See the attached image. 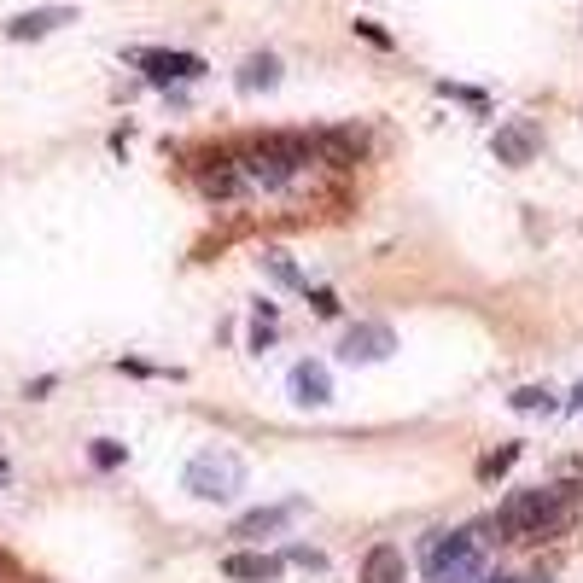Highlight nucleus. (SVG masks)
Returning <instances> with one entry per match:
<instances>
[{"label":"nucleus","mask_w":583,"mask_h":583,"mask_svg":"<svg viewBox=\"0 0 583 583\" xmlns=\"http://www.w3.org/2000/svg\"><path fill=\"white\" fill-rule=\"evenodd\" d=\"M572 525V502H566V490L549 484V490H519L502 502V514H496V537L502 543H543L554 531H566Z\"/></svg>","instance_id":"nucleus-1"},{"label":"nucleus","mask_w":583,"mask_h":583,"mask_svg":"<svg viewBox=\"0 0 583 583\" xmlns=\"http://www.w3.org/2000/svg\"><path fill=\"white\" fill-rule=\"evenodd\" d=\"M240 484H245V461L234 449H205V455L187 461V490L199 502H228Z\"/></svg>","instance_id":"nucleus-2"},{"label":"nucleus","mask_w":583,"mask_h":583,"mask_svg":"<svg viewBox=\"0 0 583 583\" xmlns=\"http://www.w3.org/2000/svg\"><path fill=\"white\" fill-rule=\"evenodd\" d=\"M135 65L146 70L152 88H175V82H199L205 76V59L199 53H175V47H152V53H135Z\"/></svg>","instance_id":"nucleus-3"},{"label":"nucleus","mask_w":583,"mask_h":583,"mask_svg":"<svg viewBox=\"0 0 583 583\" xmlns=\"http://www.w3.org/2000/svg\"><path fill=\"white\" fill-rule=\"evenodd\" d=\"M490 152H496V164H508V170H525V164H537V152H543V135H537V123H502L496 135H490Z\"/></svg>","instance_id":"nucleus-4"},{"label":"nucleus","mask_w":583,"mask_h":583,"mask_svg":"<svg viewBox=\"0 0 583 583\" xmlns=\"http://www.w3.org/2000/svg\"><path fill=\"white\" fill-rule=\"evenodd\" d=\"M391 350H397V333L385 321H356L339 344V362H385Z\"/></svg>","instance_id":"nucleus-5"},{"label":"nucleus","mask_w":583,"mask_h":583,"mask_svg":"<svg viewBox=\"0 0 583 583\" xmlns=\"http://www.w3.org/2000/svg\"><path fill=\"white\" fill-rule=\"evenodd\" d=\"M309 152H315L321 170H356L362 135H356V129H315V135H309Z\"/></svg>","instance_id":"nucleus-6"},{"label":"nucleus","mask_w":583,"mask_h":583,"mask_svg":"<svg viewBox=\"0 0 583 583\" xmlns=\"http://www.w3.org/2000/svg\"><path fill=\"white\" fill-rule=\"evenodd\" d=\"M65 24H76L70 6H35V12H18V18L6 24V35H12V41H41V35L65 30Z\"/></svg>","instance_id":"nucleus-7"},{"label":"nucleus","mask_w":583,"mask_h":583,"mask_svg":"<svg viewBox=\"0 0 583 583\" xmlns=\"http://www.w3.org/2000/svg\"><path fill=\"white\" fill-rule=\"evenodd\" d=\"M403 578H409V554L397 543H374L362 554V583H403Z\"/></svg>","instance_id":"nucleus-8"},{"label":"nucleus","mask_w":583,"mask_h":583,"mask_svg":"<svg viewBox=\"0 0 583 583\" xmlns=\"http://www.w3.org/2000/svg\"><path fill=\"white\" fill-rule=\"evenodd\" d=\"M280 566H286L280 554H228L222 560V572L234 583H269V578H280Z\"/></svg>","instance_id":"nucleus-9"},{"label":"nucleus","mask_w":583,"mask_h":583,"mask_svg":"<svg viewBox=\"0 0 583 583\" xmlns=\"http://www.w3.org/2000/svg\"><path fill=\"white\" fill-rule=\"evenodd\" d=\"M292 397H298V403H309V409H321V403L333 397V379H327V368H321V362H298V368H292Z\"/></svg>","instance_id":"nucleus-10"},{"label":"nucleus","mask_w":583,"mask_h":583,"mask_svg":"<svg viewBox=\"0 0 583 583\" xmlns=\"http://www.w3.org/2000/svg\"><path fill=\"white\" fill-rule=\"evenodd\" d=\"M234 82H240V94H269V88H280V59L275 53H251Z\"/></svg>","instance_id":"nucleus-11"},{"label":"nucleus","mask_w":583,"mask_h":583,"mask_svg":"<svg viewBox=\"0 0 583 583\" xmlns=\"http://www.w3.org/2000/svg\"><path fill=\"white\" fill-rule=\"evenodd\" d=\"M240 187H245V170L234 158H216V170H199V193L205 199H234Z\"/></svg>","instance_id":"nucleus-12"},{"label":"nucleus","mask_w":583,"mask_h":583,"mask_svg":"<svg viewBox=\"0 0 583 583\" xmlns=\"http://www.w3.org/2000/svg\"><path fill=\"white\" fill-rule=\"evenodd\" d=\"M292 514H298V502H286V508H257V514H245L240 525H234V537H240V543H263V537L280 531Z\"/></svg>","instance_id":"nucleus-13"},{"label":"nucleus","mask_w":583,"mask_h":583,"mask_svg":"<svg viewBox=\"0 0 583 583\" xmlns=\"http://www.w3.org/2000/svg\"><path fill=\"white\" fill-rule=\"evenodd\" d=\"M519 455H525V444H508V449H496V455H484V461H479V484H496L519 461Z\"/></svg>","instance_id":"nucleus-14"},{"label":"nucleus","mask_w":583,"mask_h":583,"mask_svg":"<svg viewBox=\"0 0 583 583\" xmlns=\"http://www.w3.org/2000/svg\"><path fill=\"white\" fill-rule=\"evenodd\" d=\"M438 94H444V100H461V105H473V111H490V100H484L479 88H461V82H438Z\"/></svg>","instance_id":"nucleus-15"},{"label":"nucleus","mask_w":583,"mask_h":583,"mask_svg":"<svg viewBox=\"0 0 583 583\" xmlns=\"http://www.w3.org/2000/svg\"><path fill=\"white\" fill-rule=\"evenodd\" d=\"M350 30L362 35V41H368V47H379V53H391V47H397V41H391V35L379 30L374 18H356V24H350Z\"/></svg>","instance_id":"nucleus-16"},{"label":"nucleus","mask_w":583,"mask_h":583,"mask_svg":"<svg viewBox=\"0 0 583 583\" xmlns=\"http://www.w3.org/2000/svg\"><path fill=\"white\" fill-rule=\"evenodd\" d=\"M88 455H94V467H123V461H129V449L111 444V438H100V444L88 449Z\"/></svg>","instance_id":"nucleus-17"},{"label":"nucleus","mask_w":583,"mask_h":583,"mask_svg":"<svg viewBox=\"0 0 583 583\" xmlns=\"http://www.w3.org/2000/svg\"><path fill=\"white\" fill-rule=\"evenodd\" d=\"M263 263H269V275H275L280 286H304V280H298V269H292V263H286V251H269V257H263Z\"/></svg>","instance_id":"nucleus-18"},{"label":"nucleus","mask_w":583,"mask_h":583,"mask_svg":"<svg viewBox=\"0 0 583 583\" xmlns=\"http://www.w3.org/2000/svg\"><path fill=\"white\" fill-rule=\"evenodd\" d=\"M309 304H315V315H327V321L339 315V298H333L327 286H309Z\"/></svg>","instance_id":"nucleus-19"},{"label":"nucleus","mask_w":583,"mask_h":583,"mask_svg":"<svg viewBox=\"0 0 583 583\" xmlns=\"http://www.w3.org/2000/svg\"><path fill=\"white\" fill-rule=\"evenodd\" d=\"M514 409H549V391L525 385V391H514Z\"/></svg>","instance_id":"nucleus-20"},{"label":"nucleus","mask_w":583,"mask_h":583,"mask_svg":"<svg viewBox=\"0 0 583 583\" xmlns=\"http://www.w3.org/2000/svg\"><path fill=\"white\" fill-rule=\"evenodd\" d=\"M269 339H275V321L257 315V327H251V350H269Z\"/></svg>","instance_id":"nucleus-21"}]
</instances>
